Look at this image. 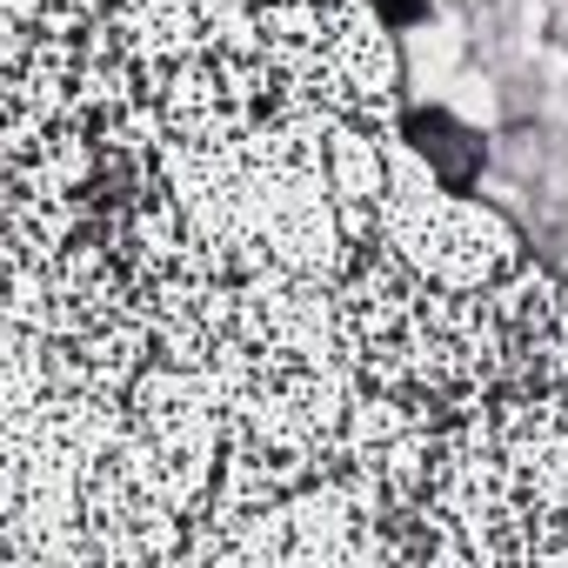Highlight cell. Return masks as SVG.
Here are the masks:
<instances>
[{
    "mask_svg": "<svg viewBox=\"0 0 568 568\" xmlns=\"http://www.w3.org/2000/svg\"><path fill=\"white\" fill-rule=\"evenodd\" d=\"M408 148L428 161V181L435 187H468L475 181V161H481V141L468 134V128H455L442 108H422V114H408Z\"/></svg>",
    "mask_w": 568,
    "mask_h": 568,
    "instance_id": "cell-1",
    "label": "cell"
},
{
    "mask_svg": "<svg viewBox=\"0 0 568 568\" xmlns=\"http://www.w3.org/2000/svg\"><path fill=\"white\" fill-rule=\"evenodd\" d=\"M375 21H382L388 34H402V28L428 21V0H375Z\"/></svg>",
    "mask_w": 568,
    "mask_h": 568,
    "instance_id": "cell-2",
    "label": "cell"
}]
</instances>
